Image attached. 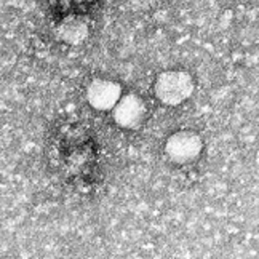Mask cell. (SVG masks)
<instances>
[{
	"label": "cell",
	"instance_id": "3957f363",
	"mask_svg": "<svg viewBox=\"0 0 259 259\" xmlns=\"http://www.w3.org/2000/svg\"><path fill=\"white\" fill-rule=\"evenodd\" d=\"M146 112L147 109L143 99L135 93H130L118 99V103L112 109V117L118 126L125 130H136L143 125Z\"/></svg>",
	"mask_w": 259,
	"mask_h": 259
},
{
	"label": "cell",
	"instance_id": "5b68a950",
	"mask_svg": "<svg viewBox=\"0 0 259 259\" xmlns=\"http://www.w3.org/2000/svg\"><path fill=\"white\" fill-rule=\"evenodd\" d=\"M59 35H61L63 40L71 42V44L82 42L87 35V26L82 19L71 18V19H67V21H64L61 27H59Z\"/></svg>",
	"mask_w": 259,
	"mask_h": 259
},
{
	"label": "cell",
	"instance_id": "6da1fadb",
	"mask_svg": "<svg viewBox=\"0 0 259 259\" xmlns=\"http://www.w3.org/2000/svg\"><path fill=\"white\" fill-rule=\"evenodd\" d=\"M194 78L186 71H165L155 78L154 95L166 106H178L194 93Z\"/></svg>",
	"mask_w": 259,
	"mask_h": 259
},
{
	"label": "cell",
	"instance_id": "277c9868",
	"mask_svg": "<svg viewBox=\"0 0 259 259\" xmlns=\"http://www.w3.org/2000/svg\"><path fill=\"white\" fill-rule=\"evenodd\" d=\"M122 98V87L107 78H96L87 88V99L98 111H112Z\"/></svg>",
	"mask_w": 259,
	"mask_h": 259
},
{
	"label": "cell",
	"instance_id": "7a4b0ae2",
	"mask_svg": "<svg viewBox=\"0 0 259 259\" xmlns=\"http://www.w3.org/2000/svg\"><path fill=\"white\" fill-rule=\"evenodd\" d=\"M203 141L198 133L191 130H181L173 133L165 143V154L173 163L186 165L194 162L202 154Z\"/></svg>",
	"mask_w": 259,
	"mask_h": 259
}]
</instances>
